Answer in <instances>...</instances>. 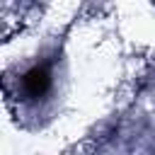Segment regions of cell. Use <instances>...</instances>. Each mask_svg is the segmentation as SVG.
I'll use <instances>...</instances> for the list:
<instances>
[{
  "instance_id": "6da1fadb",
  "label": "cell",
  "mask_w": 155,
  "mask_h": 155,
  "mask_svg": "<svg viewBox=\"0 0 155 155\" xmlns=\"http://www.w3.org/2000/svg\"><path fill=\"white\" fill-rule=\"evenodd\" d=\"M51 82H53L51 68L44 65V63H36V65H31V68L22 75V80H19V92H22L24 99H41L44 94H48Z\"/></svg>"
}]
</instances>
